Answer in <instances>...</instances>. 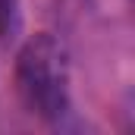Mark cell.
Returning a JSON list of instances; mask_svg holds the SVG:
<instances>
[{"label":"cell","mask_w":135,"mask_h":135,"mask_svg":"<svg viewBox=\"0 0 135 135\" xmlns=\"http://www.w3.org/2000/svg\"><path fill=\"white\" fill-rule=\"evenodd\" d=\"M16 85L25 107L41 119H63L69 113V60L54 35L28 38L16 57Z\"/></svg>","instance_id":"6da1fadb"},{"label":"cell","mask_w":135,"mask_h":135,"mask_svg":"<svg viewBox=\"0 0 135 135\" xmlns=\"http://www.w3.org/2000/svg\"><path fill=\"white\" fill-rule=\"evenodd\" d=\"M19 28V0H0V41Z\"/></svg>","instance_id":"7a4b0ae2"}]
</instances>
